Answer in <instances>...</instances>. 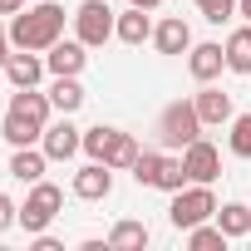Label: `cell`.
Masks as SVG:
<instances>
[{
    "instance_id": "7402d4cb",
    "label": "cell",
    "mask_w": 251,
    "mask_h": 251,
    "mask_svg": "<svg viewBox=\"0 0 251 251\" xmlns=\"http://www.w3.org/2000/svg\"><path fill=\"white\" fill-rule=\"evenodd\" d=\"M128 173H133V182H138V187H158V173H163V153L143 148V153H138V163H133Z\"/></svg>"
},
{
    "instance_id": "6da1fadb",
    "label": "cell",
    "mask_w": 251,
    "mask_h": 251,
    "mask_svg": "<svg viewBox=\"0 0 251 251\" xmlns=\"http://www.w3.org/2000/svg\"><path fill=\"white\" fill-rule=\"evenodd\" d=\"M10 45L15 50H50L59 35H64V5H54V0H40V5L20 10L10 20Z\"/></svg>"
},
{
    "instance_id": "f546056e",
    "label": "cell",
    "mask_w": 251,
    "mask_h": 251,
    "mask_svg": "<svg viewBox=\"0 0 251 251\" xmlns=\"http://www.w3.org/2000/svg\"><path fill=\"white\" fill-rule=\"evenodd\" d=\"M35 251H64L54 236H45V231H35Z\"/></svg>"
},
{
    "instance_id": "2e32d148",
    "label": "cell",
    "mask_w": 251,
    "mask_h": 251,
    "mask_svg": "<svg viewBox=\"0 0 251 251\" xmlns=\"http://www.w3.org/2000/svg\"><path fill=\"white\" fill-rule=\"evenodd\" d=\"M45 163H50L45 148H35V143H30V148H15V158H10V177H15V182H40V177H45Z\"/></svg>"
},
{
    "instance_id": "8fae6325",
    "label": "cell",
    "mask_w": 251,
    "mask_h": 251,
    "mask_svg": "<svg viewBox=\"0 0 251 251\" xmlns=\"http://www.w3.org/2000/svg\"><path fill=\"white\" fill-rule=\"evenodd\" d=\"M153 45H158V54H187V50H192L187 20H182V15H168L163 25H153Z\"/></svg>"
},
{
    "instance_id": "5bb4252c",
    "label": "cell",
    "mask_w": 251,
    "mask_h": 251,
    "mask_svg": "<svg viewBox=\"0 0 251 251\" xmlns=\"http://www.w3.org/2000/svg\"><path fill=\"white\" fill-rule=\"evenodd\" d=\"M192 103H197V118H202V123H231V118H236V113H231V94H222V89H207V84H202V94H197Z\"/></svg>"
},
{
    "instance_id": "8992f818",
    "label": "cell",
    "mask_w": 251,
    "mask_h": 251,
    "mask_svg": "<svg viewBox=\"0 0 251 251\" xmlns=\"http://www.w3.org/2000/svg\"><path fill=\"white\" fill-rule=\"evenodd\" d=\"M40 148H45V158L50 163H64V158H74L79 148H84V133L69 123V113L64 118H54V123H45V138H40Z\"/></svg>"
},
{
    "instance_id": "30bf717a",
    "label": "cell",
    "mask_w": 251,
    "mask_h": 251,
    "mask_svg": "<svg viewBox=\"0 0 251 251\" xmlns=\"http://www.w3.org/2000/svg\"><path fill=\"white\" fill-rule=\"evenodd\" d=\"M222 69H226V45H192L187 50V74L197 84H212Z\"/></svg>"
},
{
    "instance_id": "4316f807",
    "label": "cell",
    "mask_w": 251,
    "mask_h": 251,
    "mask_svg": "<svg viewBox=\"0 0 251 251\" xmlns=\"http://www.w3.org/2000/svg\"><path fill=\"white\" fill-rule=\"evenodd\" d=\"M108 138H113V128H103V123H99V128H84V153L103 163V153H108Z\"/></svg>"
},
{
    "instance_id": "277c9868",
    "label": "cell",
    "mask_w": 251,
    "mask_h": 251,
    "mask_svg": "<svg viewBox=\"0 0 251 251\" xmlns=\"http://www.w3.org/2000/svg\"><path fill=\"white\" fill-rule=\"evenodd\" d=\"M59 207H64V192L40 177V182H30V197H25V207H20V226L35 236V231H45V226L59 217Z\"/></svg>"
},
{
    "instance_id": "cb8c5ba5",
    "label": "cell",
    "mask_w": 251,
    "mask_h": 251,
    "mask_svg": "<svg viewBox=\"0 0 251 251\" xmlns=\"http://www.w3.org/2000/svg\"><path fill=\"white\" fill-rule=\"evenodd\" d=\"M108 246H148V226L143 222H113V231H108Z\"/></svg>"
},
{
    "instance_id": "3957f363",
    "label": "cell",
    "mask_w": 251,
    "mask_h": 251,
    "mask_svg": "<svg viewBox=\"0 0 251 251\" xmlns=\"http://www.w3.org/2000/svg\"><path fill=\"white\" fill-rule=\"evenodd\" d=\"M192 138H202V118H197V103L187 99H177V103H168L163 113H158V143L163 148H187Z\"/></svg>"
},
{
    "instance_id": "836d02e7",
    "label": "cell",
    "mask_w": 251,
    "mask_h": 251,
    "mask_svg": "<svg viewBox=\"0 0 251 251\" xmlns=\"http://www.w3.org/2000/svg\"><path fill=\"white\" fill-rule=\"evenodd\" d=\"M236 10H241V15H246V20H251V0H236Z\"/></svg>"
},
{
    "instance_id": "7a4b0ae2",
    "label": "cell",
    "mask_w": 251,
    "mask_h": 251,
    "mask_svg": "<svg viewBox=\"0 0 251 251\" xmlns=\"http://www.w3.org/2000/svg\"><path fill=\"white\" fill-rule=\"evenodd\" d=\"M217 217V197H212V182H192L182 192H173V207H168V222L177 231H192L197 222Z\"/></svg>"
},
{
    "instance_id": "f1b7e54d",
    "label": "cell",
    "mask_w": 251,
    "mask_h": 251,
    "mask_svg": "<svg viewBox=\"0 0 251 251\" xmlns=\"http://www.w3.org/2000/svg\"><path fill=\"white\" fill-rule=\"evenodd\" d=\"M15 222H20V207H15V202H10L5 192H0V231H10Z\"/></svg>"
},
{
    "instance_id": "7c38bea8",
    "label": "cell",
    "mask_w": 251,
    "mask_h": 251,
    "mask_svg": "<svg viewBox=\"0 0 251 251\" xmlns=\"http://www.w3.org/2000/svg\"><path fill=\"white\" fill-rule=\"evenodd\" d=\"M5 79H10L15 89H35V84L45 79V59H40L35 50H20V54L5 59Z\"/></svg>"
},
{
    "instance_id": "4dcf8cb0",
    "label": "cell",
    "mask_w": 251,
    "mask_h": 251,
    "mask_svg": "<svg viewBox=\"0 0 251 251\" xmlns=\"http://www.w3.org/2000/svg\"><path fill=\"white\" fill-rule=\"evenodd\" d=\"M25 5H30V0H0V15H20Z\"/></svg>"
},
{
    "instance_id": "ffe728a7",
    "label": "cell",
    "mask_w": 251,
    "mask_h": 251,
    "mask_svg": "<svg viewBox=\"0 0 251 251\" xmlns=\"http://www.w3.org/2000/svg\"><path fill=\"white\" fill-rule=\"evenodd\" d=\"M138 153H143V148H138V138H133V133L113 128V138H108V153H103V163H108V168H133V163H138Z\"/></svg>"
},
{
    "instance_id": "9a60e30c",
    "label": "cell",
    "mask_w": 251,
    "mask_h": 251,
    "mask_svg": "<svg viewBox=\"0 0 251 251\" xmlns=\"http://www.w3.org/2000/svg\"><path fill=\"white\" fill-rule=\"evenodd\" d=\"M113 35L123 40V45H143V40H153V20H148V10H138V5H128L118 15V25H113Z\"/></svg>"
},
{
    "instance_id": "d6a6232c",
    "label": "cell",
    "mask_w": 251,
    "mask_h": 251,
    "mask_svg": "<svg viewBox=\"0 0 251 251\" xmlns=\"http://www.w3.org/2000/svg\"><path fill=\"white\" fill-rule=\"evenodd\" d=\"M128 5H138V10H158L163 0H128Z\"/></svg>"
},
{
    "instance_id": "83f0119b",
    "label": "cell",
    "mask_w": 251,
    "mask_h": 251,
    "mask_svg": "<svg viewBox=\"0 0 251 251\" xmlns=\"http://www.w3.org/2000/svg\"><path fill=\"white\" fill-rule=\"evenodd\" d=\"M197 10H202V20L222 25V20H231V15H236V0H197Z\"/></svg>"
},
{
    "instance_id": "603a6c76",
    "label": "cell",
    "mask_w": 251,
    "mask_h": 251,
    "mask_svg": "<svg viewBox=\"0 0 251 251\" xmlns=\"http://www.w3.org/2000/svg\"><path fill=\"white\" fill-rule=\"evenodd\" d=\"M226 241H231V236H226L222 226H207V222H197V226L187 231V246H192V251H222Z\"/></svg>"
},
{
    "instance_id": "5b68a950",
    "label": "cell",
    "mask_w": 251,
    "mask_h": 251,
    "mask_svg": "<svg viewBox=\"0 0 251 251\" xmlns=\"http://www.w3.org/2000/svg\"><path fill=\"white\" fill-rule=\"evenodd\" d=\"M113 10L103 5V0H84V5L74 10V35L89 45V50H99V45H108L113 40Z\"/></svg>"
},
{
    "instance_id": "ac0fdd59",
    "label": "cell",
    "mask_w": 251,
    "mask_h": 251,
    "mask_svg": "<svg viewBox=\"0 0 251 251\" xmlns=\"http://www.w3.org/2000/svg\"><path fill=\"white\" fill-rule=\"evenodd\" d=\"M0 138H5L10 148H30V143L45 138V128H40V123H25L20 113H5V123H0Z\"/></svg>"
},
{
    "instance_id": "9c48e42d",
    "label": "cell",
    "mask_w": 251,
    "mask_h": 251,
    "mask_svg": "<svg viewBox=\"0 0 251 251\" xmlns=\"http://www.w3.org/2000/svg\"><path fill=\"white\" fill-rule=\"evenodd\" d=\"M84 64H89V45L84 40H54L45 50V69L50 74H84Z\"/></svg>"
},
{
    "instance_id": "e0dca14e",
    "label": "cell",
    "mask_w": 251,
    "mask_h": 251,
    "mask_svg": "<svg viewBox=\"0 0 251 251\" xmlns=\"http://www.w3.org/2000/svg\"><path fill=\"white\" fill-rule=\"evenodd\" d=\"M50 103H54L59 113H74V108L84 103V84H79V74H54V84H50Z\"/></svg>"
},
{
    "instance_id": "ba28073f",
    "label": "cell",
    "mask_w": 251,
    "mask_h": 251,
    "mask_svg": "<svg viewBox=\"0 0 251 251\" xmlns=\"http://www.w3.org/2000/svg\"><path fill=\"white\" fill-rule=\"evenodd\" d=\"M108 192H113V168L99 163V158H89V163L74 173V197H84V202H103Z\"/></svg>"
},
{
    "instance_id": "52a82bcc",
    "label": "cell",
    "mask_w": 251,
    "mask_h": 251,
    "mask_svg": "<svg viewBox=\"0 0 251 251\" xmlns=\"http://www.w3.org/2000/svg\"><path fill=\"white\" fill-rule=\"evenodd\" d=\"M182 168H187L192 182H217V177H222V153H217L207 138H192V143L182 148Z\"/></svg>"
},
{
    "instance_id": "d6986e66",
    "label": "cell",
    "mask_w": 251,
    "mask_h": 251,
    "mask_svg": "<svg viewBox=\"0 0 251 251\" xmlns=\"http://www.w3.org/2000/svg\"><path fill=\"white\" fill-rule=\"evenodd\" d=\"M226 69L231 74H251V25L226 35Z\"/></svg>"
},
{
    "instance_id": "e575fe53",
    "label": "cell",
    "mask_w": 251,
    "mask_h": 251,
    "mask_svg": "<svg viewBox=\"0 0 251 251\" xmlns=\"http://www.w3.org/2000/svg\"><path fill=\"white\" fill-rule=\"evenodd\" d=\"M0 35H5V30H0Z\"/></svg>"
},
{
    "instance_id": "484cf974",
    "label": "cell",
    "mask_w": 251,
    "mask_h": 251,
    "mask_svg": "<svg viewBox=\"0 0 251 251\" xmlns=\"http://www.w3.org/2000/svg\"><path fill=\"white\" fill-rule=\"evenodd\" d=\"M231 153L236 158H251V113H236L231 118Z\"/></svg>"
},
{
    "instance_id": "d4e9b609",
    "label": "cell",
    "mask_w": 251,
    "mask_h": 251,
    "mask_svg": "<svg viewBox=\"0 0 251 251\" xmlns=\"http://www.w3.org/2000/svg\"><path fill=\"white\" fill-rule=\"evenodd\" d=\"M192 177H187V168H182V158H163V173H158V187L163 192H182Z\"/></svg>"
},
{
    "instance_id": "44dd1931",
    "label": "cell",
    "mask_w": 251,
    "mask_h": 251,
    "mask_svg": "<svg viewBox=\"0 0 251 251\" xmlns=\"http://www.w3.org/2000/svg\"><path fill=\"white\" fill-rule=\"evenodd\" d=\"M217 226H222L226 236H246V231H251V207H241V202H222V207H217Z\"/></svg>"
},
{
    "instance_id": "1f68e13d",
    "label": "cell",
    "mask_w": 251,
    "mask_h": 251,
    "mask_svg": "<svg viewBox=\"0 0 251 251\" xmlns=\"http://www.w3.org/2000/svg\"><path fill=\"white\" fill-rule=\"evenodd\" d=\"M10 50H15V45H10V35H0V69H5V59H10Z\"/></svg>"
},
{
    "instance_id": "4fadbf2b",
    "label": "cell",
    "mask_w": 251,
    "mask_h": 251,
    "mask_svg": "<svg viewBox=\"0 0 251 251\" xmlns=\"http://www.w3.org/2000/svg\"><path fill=\"white\" fill-rule=\"evenodd\" d=\"M50 94H40V89H15L10 94V113H20L25 123H40V128H45V123H50Z\"/></svg>"
}]
</instances>
